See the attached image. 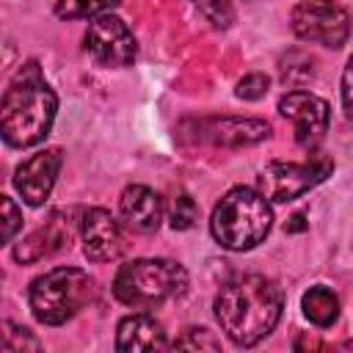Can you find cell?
Segmentation results:
<instances>
[{
  "instance_id": "obj_6",
  "label": "cell",
  "mask_w": 353,
  "mask_h": 353,
  "mask_svg": "<svg viewBox=\"0 0 353 353\" xmlns=\"http://www.w3.org/2000/svg\"><path fill=\"white\" fill-rule=\"evenodd\" d=\"M334 171V160L325 154H312L303 163H268L256 176V190L276 204L292 201L320 182H325Z\"/></svg>"
},
{
  "instance_id": "obj_20",
  "label": "cell",
  "mask_w": 353,
  "mask_h": 353,
  "mask_svg": "<svg viewBox=\"0 0 353 353\" xmlns=\"http://www.w3.org/2000/svg\"><path fill=\"white\" fill-rule=\"evenodd\" d=\"M3 347L8 353H19V350H39L41 342L22 325H14L11 320L3 323Z\"/></svg>"
},
{
  "instance_id": "obj_8",
  "label": "cell",
  "mask_w": 353,
  "mask_h": 353,
  "mask_svg": "<svg viewBox=\"0 0 353 353\" xmlns=\"http://www.w3.org/2000/svg\"><path fill=\"white\" fill-rule=\"evenodd\" d=\"M83 50L102 69H124L135 61L138 41H135L132 30L127 28V22L108 11V14H99L91 19L88 30L83 36Z\"/></svg>"
},
{
  "instance_id": "obj_23",
  "label": "cell",
  "mask_w": 353,
  "mask_h": 353,
  "mask_svg": "<svg viewBox=\"0 0 353 353\" xmlns=\"http://www.w3.org/2000/svg\"><path fill=\"white\" fill-rule=\"evenodd\" d=\"M215 28H226L232 22V8L226 0H190Z\"/></svg>"
},
{
  "instance_id": "obj_16",
  "label": "cell",
  "mask_w": 353,
  "mask_h": 353,
  "mask_svg": "<svg viewBox=\"0 0 353 353\" xmlns=\"http://www.w3.org/2000/svg\"><path fill=\"white\" fill-rule=\"evenodd\" d=\"M301 309H303L309 323H314L317 328H328L339 317V295L325 284H314L303 292Z\"/></svg>"
},
{
  "instance_id": "obj_11",
  "label": "cell",
  "mask_w": 353,
  "mask_h": 353,
  "mask_svg": "<svg viewBox=\"0 0 353 353\" xmlns=\"http://www.w3.org/2000/svg\"><path fill=\"white\" fill-rule=\"evenodd\" d=\"M80 240L85 259L91 262H113L127 245L121 223L102 207H88L80 215Z\"/></svg>"
},
{
  "instance_id": "obj_2",
  "label": "cell",
  "mask_w": 353,
  "mask_h": 353,
  "mask_svg": "<svg viewBox=\"0 0 353 353\" xmlns=\"http://www.w3.org/2000/svg\"><path fill=\"white\" fill-rule=\"evenodd\" d=\"M58 110L55 91L44 80L36 61H28L8 83L0 102V132L14 149L36 146L52 130Z\"/></svg>"
},
{
  "instance_id": "obj_17",
  "label": "cell",
  "mask_w": 353,
  "mask_h": 353,
  "mask_svg": "<svg viewBox=\"0 0 353 353\" xmlns=\"http://www.w3.org/2000/svg\"><path fill=\"white\" fill-rule=\"evenodd\" d=\"M165 215H168L171 229L185 232V229H190V226L196 223V218H199V207H196V201H193L185 190H179V193L171 196V201H168V207H165Z\"/></svg>"
},
{
  "instance_id": "obj_19",
  "label": "cell",
  "mask_w": 353,
  "mask_h": 353,
  "mask_svg": "<svg viewBox=\"0 0 353 353\" xmlns=\"http://www.w3.org/2000/svg\"><path fill=\"white\" fill-rule=\"evenodd\" d=\"M314 77V58L306 52H287L281 58V80L290 85H303Z\"/></svg>"
},
{
  "instance_id": "obj_25",
  "label": "cell",
  "mask_w": 353,
  "mask_h": 353,
  "mask_svg": "<svg viewBox=\"0 0 353 353\" xmlns=\"http://www.w3.org/2000/svg\"><path fill=\"white\" fill-rule=\"evenodd\" d=\"M342 110L347 121H353V55L347 58L345 72H342Z\"/></svg>"
},
{
  "instance_id": "obj_10",
  "label": "cell",
  "mask_w": 353,
  "mask_h": 353,
  "mask_svg": "<svg viewBox=\"0 0 353 353\" xmlns=\"http://www.w3.org/2000/svg\"><path fill=\"white\" fill-rule=\"evenodd\" d=\"M61 165H63V152L58 146H47L30 154L28 160H22L14 171V188L22 196V201L30 207H41L55 188Z\"/></svg>"
},
{
  "instance_id": "obj_7",
  "label": "cell",
  "mask_w": 353,
  "mask_h": 353,
  "mask_svg": "<svg viewBox=\"0 0 353 353\" xmlns=\"http://www.w3.org/2000/svg\"><path fill=\"white\" fill-rule=\"evenodd\" d=\"M292 33L323 47H342L350 36L353 19L345 6L334 0H301L290 14Z\"/></svg>"
},
{
  "instance_id": "obj_15",
  "label": "cell",
  "mask_w": 353,
  "mask_h": 353,
  "mask_svg": "<svg viewBox=\"0 0 353 353\" xmlns=\"http://www.w3.org/2000/svg\"><path fill=\"white\" fill-rule=\"evenodd\" d=\"M168 347L165 328L160 320H154L146 312L127 314L116 328V350L121 353H138V350H163Z\"/></svg>"
},
{
  "instance_id": "obj_5",
  "label": "cell",
  "mask_w": 353,
  "mask_h": 353,
  "mask_svg": "<svg viewBox=\"0 0 353 353\" xmlns=\"http://www.w3.org/2000/svg\"><path fill=\"white\" fill-rule=\"evenodd\" d=\"M188 287V270L163 256L132 259L121 265L113 276V295L124 306H154L174 295H182Z\"/></svg>"
},
{
  "instance_id": "obj_13",
  "label": "cell",
  "mask_w": 353,
  "mask_h": 353,
  "mask_svg": "<svg viewBox=\"0 0 353 353\" xmlns=\"http://www.w3.org/2000/svg\"><path fill=\"white\" fill-rule=\"evenodd\" d=\"M119 215L121 223L135 232V234H152L160 229L163 215H165V204L160 199V193H154L146 185H130L124 188L121 199H119Z\"/></svg>"
},
{
  "instance_id": "obj_3",
  "label": "cell",
  "mask_w": 353,
  "mask_h": 353,
  "mask_svg": "<svg viewBox=\"0 0 353 353\" xmlns=\"http://www.w3.org/2000/svg\"><path fill=\"white\" fill-rule=\"evenodd\" d=\"M273 226L270 201L254 188H232L215 204L210 232L226 251H248L259 245Z\"/></svg>"
},
{
  "instance_id": "obj_14",
  "label": "cell",
  "mask_w": 353,
  "mask_h": 353,
  "mask_svg": "<svg viewBox=\"0 0 353 353\" xmlns=\"http://www.w3.org/2000/svg\"><path fill=\"white\" fill-rule=\"evenodd\" d=\"M72 229H74L72 212H63V210L52 212L36 232H30L25 240L17 243L14 259L17 262H39V259L66 248L69 240H72Z\"/></svg>"
},
{
  "instance_id": "obj_1",
  "label": "cell",
  "mask_w": 353,
  "mask_h": 353,
  "mask_svg": "<svg viewBox=\"0 0 353 353\" xmlns=\"http://www.w3.org/2000/svg\"><path fill=\"white\" fill-rule=\"evenodd\" d=\"M281 303L284 298L273 279L245 273L218 290L212 309L221 331L237 347H251L276 328L281 317Z\"/></svg>"
},
{
  "instance_id": "obj_9",
  "label": "cell",
  "mask_w": 353,
  "mask_h": 353,
  "mask_svg": "<svg viewBox=\"0 0 353 353\" xmlns=\"http://www.w3.org/2000/svg\"><path fill=\"white\" fill-rule=\"evenodd\" d=\"M279 113L284 119H290L292 124V132H295V143L306 152H312L325 130H328V121H331V108L323 97L312 94V91H287L281 99H279Z\"/></svg>"
},
{
  "instance_id": "obj_4",
  "label": "cell",
  "mask_w": 353,
  "mask_h": 353,
  "mask_svg": "<svg viewBox=\"0 0 353 353\" xmlns=\"http://www.w3.org/2000/svg\"><path fill=\"white\" fill-rule=\"evenodd\" d=\"M97 295V281L80 268H52L28 287V303L41 325H63Z\"/></svg>"
},
{
  "instance_id": "obj_18",
  "label": "cell",
  "mask_w": 353,
  "mask_h": 353,
  "mask_svg": "<svg viewBox=\"0 0 353 353\" xmlns=\"http://www.w3.org/2000/svg\"><path fill=\"white\" fill-rule=\"evenodd\" d=\"M119 0H58L55 14L63 19H83V17H99L108 14Z\"/></svg>"
},
{
  "instance_id": "obj_22",
  "label": "cell",
  "mask_w": 353,
  "mask_h": 353,
  "mask_svg": "<svg viewBox=\"0 0 353 353\" xmlns=\"http://www.w3.org/2000/svg\"><path fill=\"white\" fill-rule=\"evenodd\" d=\"M268 88H270V77H268V74H262V72H248L243 80H237L234 94H237L240 99L254 102V99H262V97L268 94Z\"/></svg>"
},
{
  "instance_id": "obj_12",
  "label": "cell",
  "mask_w": 353,
  "mask_h": 353,
  "mask_svg": "<svg viewBox=\"0 0 353 353\" xmlns=\"http://www.w3.org/2000/svg\"><path fill=\"white\" fill-rule=\"evenodd\" d=\"M196 138L210 141L215 146H254L265 138H270V124L262 119H240V116H221V119H204L199 121Z\"/></svg>"
},
{
  "instance_id": "obj_24",
  "label": "cell",
  "mask_w": 353,
  "mask_h": 353,
  "mask_svg": "<svg viewBox=\"0 0 353 353\" xmlns=\"http://www.w3.org/2000/svg\"><path fill=\"white\" fill-rule=\"evenodd\" d=\"M19 229H22V210L14 204V199L3 196V243H11Z\"/></svg>"
},
{
  "instance_id": "obj_21",
  "label": "cell",
  "mask_w": 353,
  "mask_h": 353,
  "mask_svg": "<svg viewBox=\"0 0 353 353\" xmlns=\"http://www.w3.org/2000/svg\"><path fill=\"white\" fill-rule=\"evenodd\" d=\"M174 347H182V350H218L221 342L207 328H185L174 339Z\"/></svg>"
}]
</instances>
